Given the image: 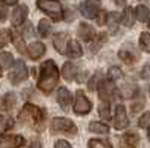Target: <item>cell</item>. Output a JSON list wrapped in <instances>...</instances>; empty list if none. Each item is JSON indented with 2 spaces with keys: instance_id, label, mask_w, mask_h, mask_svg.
Instances as JSON below:
<instances>
[{
  "instance_id": "cell-1",
  "label": "cell",
  "mask_w": 150,
  "mask_h": 148,
  "mask_svg": "<svg viewBox=\"0 0 150 148\" xmlns=\"http://www.w3.org/2000/svg\"><path fill=\"white\" fill-rule=\"evenodd\" d=\"M59 81V70L53 60H47L41 66L39 81H38V88L44 93H50Z\"/></svg>"
},
{
  "instance_id": "cell-2",
  "label": "cell",
  "mask_w": 150,
  "mask_h": 148,
  "mask_svg": "<svg viewBox=\"0 0 150 148\" xmlns=\"http://www.w3.org/2000/svg\"><path fill=\"white\" fill-rule=\"evenodd\" d=\"M42 120V112L41 109L32 105V103H26L24 108L20 112V121L26 123V124H32V126H38V123Z\"/></svg>"
},
{
  "instance_id": "cell-3",
  "label": "cell",
  "mask_w": 150,
  "mask_h": 148,
  "mask_svg": "<svg viewBox=\"0 0 150 148\" xmlns=\"http://www.w3.org/2000/svg\"><path fill=\"white\" fill-rule=\"evenodd\" d=\"M38 8L48 14L54 21H59L63 17V9L57 0H38Z\"/></svg>"
},
{
  "instance_id": "cell-4",
  "label": "cell",
  "mask_w": 150,
  "mask_h": 148,
  "mask_svg": "<svg viewBox=\"0 0 150 148\" xmlns=\"http://www.w3.org/2000/svg\"><path fill=\"white\" fill-rule=\"evenodd\" d=\"M90 109H92L90 100L84 96L83 91H77V94H75V102H74V112L77 115H84Z\"/></svg>"
},
{
  "instance_id": "cell-5",
  "label": "cell",
  "mask_w": 150,
  "mask_h": 148,
  "mask_svg": "<svg viewBox=\"0 0 150 148\" xmlns=\"http://www.w3.org/2000/svg\"><path fill=\"white\" fill-rule=\"evenodd\" d=\"M27 66L26 63H24L23 60H18L15 61V65H14V69H12L11 72V75H9V79L12 84H20L21 81H24L27 78Z\"/></svg>"
},
{
  "instance_id": "cell-6",
  "label": "cell",
  "mask_w": 150,
  "mask_h": 148,
  "mask_svg": "<svg viewBox=\"0 0 150 148\" xmlns=\"http://www.w3.org/2000/svg\"><path fill=\"white\" fill-rule=\"evenodd\" d=\"M51 127L54 130H59V132H69V133H74L75 130H77V129H75V126H74V123L69 118H63V117L53 118Z\"/></svg>"
},
{
  "instance_id": "cell-7",
  "label": "cell",
  "mask_w": 150,
  "mask_h": 148,
  "mask_svg": "<svg viewBox=\"0 0 150 148\" xmlns=\"http://www.w3.org/2000/svg\"><path fill=\"white\" fill-rule=\"evenodd\" d=\"M114 127L117 130H122L125 127H128V117H126V111H125L123 105H117L114 111Z\"/></svg>"
},
{
  "instance_id": "cell-8",
  "label": "cell",
  "mask_w": 150,
  "mask_h": 148,
  "mask_svg": "<svg viewBox=\"0 0 150 148\" xmlns=\"http://www.w3.org/2000/svg\"><path fill=\"white\" fill-rule=\"evenodd\" d=\"M29 14V8L26 5H20L14 9V12H12V26H21V24L24 22V20H26Z\"/></svg>"
},
{
  "instance_id": "cell-9",
  "label": "cell",
  "mask_w": 150,
  "mask_h": 148,
  "mask_svg": "<svg viewBox=\"0 0 150 148\" xmlns=\"http://www.w3.org/2000/svg\"><path fill=\"white\" fill-rule=\"evenodd\" d=\"M80 12L83 14V17H86L87 20H96V17L99 14V9L92 2H83L80 5Z\"/></svg>"
},
{
  "instance_id": "cell-10",
  "label": "cell",
  "mask_w": 150,
  "mask_h": 148,
  "mask_svg": "<svg viewBox=\"0 0 150 148\" xmlns=\"http://www.w3.org/2000/svg\"><path fill=\"white\" fill-rule=\"evenodd\" d=\"M98 90H99V97H101L104 102H108L110 99L112 97V93H114V85H112V81L111 79L102 81Z\"/></svg>"
},
{
  "instance_id": "cell-11",
  "label": "cell",
  "mask_w": 150,
  "mask_h": 148,
  "mask_svg": "<svg viewBox=\"0 0 150 148\" xmlns=\"http://www.w3.org/2000/svg\"><path fill=\"white\" fill-rule=\"evenodd\" d=\"M24 145V138L20 135H14V136H6L0 142L2 148H20Z\"/></svg>"
},
{
  "instance_id": "cell-12",
  "label": "cell",
  "mask_w": 150,
  "mask_h": 148,
  "mask_svg": "<svg viewBox=\"0 0 150 148\" xmlns=\"http://www.w3.org/2000/svg\"><path fill=\"white\" fill-rule=\"evenodd\" d=\"M45 53V45L42 42H32L29 46H27V54L30 55L32 60H38L41 58Z\"/></svg>"
},
{
  "instance_id": "cell-13",
  "label": "cell",
  "mask_w": 150,
  "mask_h": 148,
  "mask_svg": "<svg viewBox=\"0 0 150 148\" xmlns=\"http://www.w3.org/2000/svg\"><path fill=\"white\" fill-rule=\"evenodd\" d=\"M138 93V85L134 82H126L120 87V94L123 99H132Z\"/></svg>"
},
{
  "instance_id": "cell-14",
  "label": "cell",
  "mask_w": 150,
  "mask_h": 148,
  "mask_svg": "<svg viewBox=\"0 0 150 148\" xmlns=\"http://www.w3.org/2000/svg\"><path fill=\"white\" fill-rule=\"evenodd\" d=\"M66 54L68 57H72V58H78L83 55V49H81V45L75 41V39H71L68 42V48H66Z\"/></svg>"
},
{
  "instance_id": "cell-15",
  "label": "cell",
  "mask_w": 150,
  "mask_h": 148,
  "mask_svg": "<svg viewBox=\"0 0 150 148\" xmlns=\"http://www.w3.org/2000/svg\"><path fill=\"white\" fill-rule=\"evenodd\" d=\"M120 20H122V24H123L125 27H132L134 22H135V12H134V9L131 6L125 8Z\"/></svg>"
},
{
  "instance_id": "cell-16",
  "label": "cell",
  "mask_w": 150,
  "mask_h": 148,
  "mask_svg": "<svg viewBox=\"0 0 150 148\" xmlns=\"http://www.w3.org/2000/svg\"><path fill=\"white\" fill-rule=\"evenodd\" d=\"M78 36L83 41L89 42V41H92V38L95 36V32H93V29L87 22H81L80 27H78Z\"/></svg>"
},
{
  "instance_id": "cell-17",
  "label": "cell",
  "mask_w": 150,
  "mask_h": 148,
  "mask_svg": "<svg viewBox=\"0 0 150 148\" xmlns=\"http://www.w3.org/2000/svg\"><path fill=\"white\" fill-rule=\"evenodd\" d=\"M57 102H59V105L63 108V109H66L69 106V103H71V94H69V90L68 88L62 87L57 91Z\"/></svg>"
},
{
  "instance_id": "cell-18",
  "label": "cell",
  "mask_w": 150,
  "mask_h": 148,
  "mask_svg": "<svg viewBox=\"0 0 150 148\" xmlns=\"http://www.w3.org/2000/svg\"><path fill=\"white\" fill-rule=\"evenodd\" d=\"M138 145V136L135 133H126L122 138V147L123 148H135Z\"/></svg>"
},
{
  "instance_id": "cell-19",
  "label": "cell",
  "mask_w": 150,
  "mask_h": 148,
  "mask_svg": "<svg viewBox=\"0 0 150 148\" xmlns=\"http://www.w3.org/2000/svg\"><path fill=\"white\" fill-rule=\"evenodd\" d=\"M135 17H137V20H140L141 22L150 21V11H149V8L144 6V5H138L137 9H135Z\"/></svg>"
},
{
  "instance_id": "cell-20",
  "label": "cell",
  "mask_w": 150,
  "mask_h": 148,
  "mask_svg": "<svg viewBox=\"0 0 150 148\" xmlns=\"http://www.w3.org/2000/svg\"><path fill=\"white\" fill-rule=\"evenodd\" d=\"M75 73H77V69H75V66L72 63H65L63 67H62V75H63V78L66 81H72L75 78Z\"/></svg>"
},
{
  "instance_id": "cell-21",
  "label": "cell",
  "mask_w": 150,
  "mask_h": 148,
  "mask_svg": "<svg viewBox=\"0 0 150 148\" xmlns=\"http://www.w3.org/2000/svg\"><path fill=\"white\" fill-rule=\"evenodd\" d=\"M89 130L93 133H99V135H107L110 132V127L104 123H99V121H92L89 124Z\"/></svg>"
},
{
  "instance_id": "cell-22",
  "label": "cell",
  "mask_w": 150,
  "mask_h": 148,
  "mask_svg": "<svg viewBox=\"0 0 150 148\" xmlns=\"http://www.w3.org/2000/svg\"><path fill=\"white\" fill-rule=\"evenodd\" d=\"M65 41H66V34H65V33H57V34L54 36V39H53L54 48L57 49L60 54L65 53Z\"/></svg>"
},
{
  "instance_id": "cell-23",
  "label": "cell",
  "mask_w": 150,
  "mask_h": 148,
  "mask_svg": "<svg viewBox=\"0 0 150 148\" xmlns=\"http://www.w3.org/2000/svg\"><path fill=\"white\" fill-rule=\"evenodd\" d=\"M12 127H14V120H12L9 115L0 114V133H3V132H6Z\"/></svg>"
},
{
  "instance_id": "cell-24",
  "label": "cell",
  "mask_w": 150,
  "mask_h": 148,
  "mask_svg": "<svg viewBox=\"0 0 150 148\" xmlns=\"http://www.w3.org/2000/svg\"><path fill=\"white\" fill-rule=\"evenodd\" d=\"M38 32H39V34L44 36V38L50 36V33H51V24H50V21L48 20H41L39 24H38Z\"/></svg>"
},
{
  "instance_id": "cell-25",
  "label": "cell",
  "mask_w": 150,
  "mask_h": 148,
  "mask_svg": "<svg viewBox=\"0 0 150 148\" xmlns=\"http://www.w3.org/2000/svg\"><path fill=\"white\" fill-rule=\"evenodd\" d=\"M15 102H17V96L14 93H6L2 99V103H3L5 109H12L15 106Z\"/></svg>"
},
{
  "instance_id": "cell-26",
  "label": "cell",
  "mask_w": 150,
  "mask_h": 148,
  "mask_svg": "<svg viewBox=\"0 0 150 148\" xmlns=\"http://www.w3.org/2000/svg\"><path fill=\"white\" fill-rule=\"evenodd\" d=\"M119 18H120V17H119V14H116V12H112V14H110V15H108L107 22H108V26H110L111 33H116V32H117V26H119V22H122V20H119Z\"/></svg>"
},
{
  "instance_id": "cell-27",
  "label": "cell",
  "mask_w": 150,
  "mask_h": 148,
  "mask_svg": "<svg viewBox=\"0 0 150 148\" xmlns=\"http://www.w3.org/2000/svg\"><path fill=\"white\" fill-rule=\"evenodd\" d=\"M14 63V57L9 53H0V67L2 69H9Z\"/></svg>"
},
{
  "instance_id": "cell-28",
  "label": "cell",
  "mask_w": 150,
  "mask_h": 148,
  "mask_svg": "<svg viewBox=\"0 0 150 148\" xmlns=\"http://www.w3.org/2000/svg\"><path fill=\"white\" fill-rule=\"evenodd\" d=\"M119 55H120V58L125 61V63H128V65H131V63H134V61L138 60L137 54H134V53H131V51H126V49H120Z\"/></svg>"
},
{
  "instance_id": "cell-29",
  "label": "cell",
  "mask_w": 150,
  "mask_h": 148,
  "mask_svg": "<svg viewBox=\"0 0 150 148\" xmlns=\"http://www.w3.org/2000/svg\"><path fill=\"white\" fill-rule=\"evenodd\" d=\"M140 46H141L143 51L150 53V33H147V32L141 33V36H140Z\"/></svg>"
},
{
  "instance_id": "cell-30",
  "label": "cell",
  "mask_w": 150,
  "mask_h": 148,
  "mask_svg": "<svg viewBox=\"0 0 150 148\" xmlns=\"http://www.w3.org/2000/svg\"><path fill=\"white\" fill-rule=\"evenodd\" d=\"M122 76H123V72H122V69H120L119 66H111V67L108 69V79L117 81V79H120Z\"/></svg>"
},
{
  "instance_id": "cell-31",
  "label": "cell",
  "mask_w": 150,
  "mask_h": 148,
  "mask_svg": "<svg viewBox=\"0 0 150 148\" xmlns=\"http://www.w3.org/2000/svg\"><path fill=\"white\" fill-rule=\"evenodd\" d=\"M89 148H112V147L108 141H104V139H90Z\"/></svg>"
},
{
  "instance_id": "cell-32",
  "label": "cell",
  "mask_w": 150,
  "mask_h": 148,
  "mask_svg": "<svg viewBox=\"0 0 150 148\" xmlns=\"http://www.w3.org/2000/svg\"><path fill=\"white\" fill-rule=\"evenodd\" d=\"M11 39H12V33L9 30H6V29L0 30V48L6 46L11 42Z\"/></svg>"
},
{
  "instance_id": "cell-33",
  "label": "cell",
  "mask_w": 150,
  "mask_h": 148,
  "mask_svg": "<svg viewBox=\"0 0 150 148\" xmlns=\"http://www.w3.org/2000/svg\"><path fill=\"white\" fill-rule=\"evenodd\" d=\"M107 20H108V14L105 11H99V14H98V17H96V22L99 24V26H104V24L107 22Z\"/></svg>"
},
{
  "instance_id": "cell-34",
  "label": "cell",
  "mask_w": 150,
  "mask_h": 148,
  "mask_svg": "<svg viewBox=\"0 0 150 148\" xmlns=\"http://www.w3.org/2000/svg\"><path fill=\"white\" fill-rule=\"evenodd\" d=\"M99 114H101L104 118H110V109H108V102H104L101 106H99Z\"/></svg>"
},
{
  "instance_id": "cell-35",
  "label": "cell",
  "mask_w": 150,
  "mask_h": 148,
  "mask_svg": "<svg viewBox=\"0 0 150 148\" xmlns=\"http://www.w3.org/2000/svg\"><path fill=\"white\" fill-rule=\"evenodd\" d=\"M99 78H101L99 73H95V75L90 78V81H89V90H92V91L96 90V82H99Z\"/></svg>"
},
{
  "instance_id": "cell-36",
  "label": "cell",
  "mask_w": 150,
  "mask_h": 148,
  "mask_svg": "<svg viewBox=\"0 0 150 148\" xmlns=\"http://www.w3.org/2000/svg\"><path fill=\"white\" fill-rule=\"evenodd\" d=\"M14 42H15V46L18 48V51H21V53L27 51V49L23 46V41H21V38H18V36H14Z\"/></svg>"
},
{
  "instance_id": "cell-37",
  "label": "cell",
  "mask_w": 150,
  "mask_h": 148,
  "mask_svg": "<svg viewBox=\"0 0 150 148\" xmlns=\"http://www.w3.org/2000/svg\"><path fill=\"white\" fill-rule=\"evenodd\" d=\"M54 148H72V147H71V144H69L68 141H63V139H60V141H57V142H56Z\"/></svg>"
},
{
  "instance_id": "cell-38",
  "label": "cell",
  "mask_w": 150,
  "mask_h": 148,
  "mask_svg": "<svg viewBox=\"0 0 150 148\" xmlns=\"http://www.w3.org/2000/svg\"><path fill=\"white\" fill-rule=\"evenodd\" d=\"M149 120H150V114L143 115V117H141V120H140V127H147V123H149Z\"/></svg>"
},
{
  "instance_id": "cell-39",
  "label": "cell",
  "mask_w": 150,
  "mask_h": 148,
  "mask_svg": "<svg viewBox=\"0 0 150 148\" xmlns=\"http://www.w3.org/2000/svg\"><path fill=\"white\" fill-rule=\"evenodd\" d=\"M6 15H8V12H6V8L0 6V21H5V20H6Z\"/></svg>"
},
{
  "instance_id": "cell-40",
  "label": "cell",
  "mask_w": 150,
  "mask_h": 148,
  "mask_svg": "<svg viewBox=\"0 0 150 148\" xmlns=\"http://www.w3.org/2000/svg\"><path fill=\"white\" fill-rule=\"evenodd\" d=\"M29 148H41V142L35 139V141H32V144L29 145Z\"/></svg>"
},
{
  "instance_id": "cell-41",
  "label": "cell",
  "mask_w": 150,
  "mask_h": 148,
  "mask_svg": "<svg viewBox=\"0 0 150 148\" xmlns=\"http://www.w3.org/2000/svg\"><path fill=\"white\" fill-rule=\"evenodd\" d=\"M2 2H3L6 6H12V5H17L18 0H2Z\"/></svg>"
},
{
  "instance_id": "cell-42",
  "label": "cell",
  "mask_w": 150,
  "mask_h": 148,
  "mask_svg": "<svg viewBox=\"0 0 150 148\" xmlns=\"http://www.w3.org/2000/svg\"><path fill=\"white\" fill-rule=\"evenodd\" d=\"M146 76H150V69H149V66H146V69L143 70V78H146Z\"/></svg>"
},
{
  "instance_id": "cell-43",
  "label": "cell",
  "mask_w": 150,
  "mask_h": 148,
  "mask_svg": "<svg viewBox=\"0 0 150 148\" xmlns=\"http://www.w3.org/2000/svg\"><path fill=\"white\" fill-rule=\"evenodd\" d=\"M147 136H149V139H150V127H149V130H147Z\"/></svg>"
},
{
  "instance_id": "cell-44",
  "label": "cell",
  "mask_w": 150,
  "mask_h": 148,
  "mask_svg": "<svg viewBox=\"0 0 150 148\" xmlns=\"http://www.w3.org/2000/svg\"><path fill=\"white\" fill-rule=\"evenodd\" d=\"M0 75H2V70H0Z\"/></svg>"
},
{
  "instance_id": "cell-45",
  "label": "cell",
  "mask_w": 150,
  "mask_h": 148,
  "mask_svg": "<svg viewBox=\"0 0 150 148\" xmlns=\"http://www.w3.org/2000/svg\"><path fill=\"white\" fill-rule=\"evenodd\" d=\"M0 142H2V138H0Z\"/></svg>"
}]
</instances>
